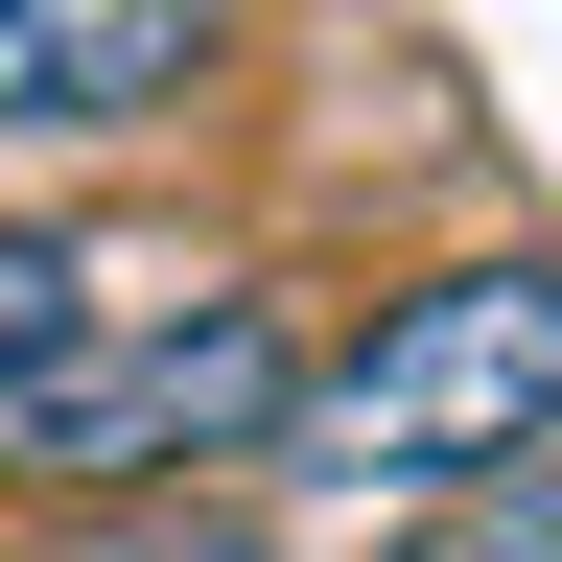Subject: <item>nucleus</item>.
Here are the masks:
<instances>
[{
  "label": "nucleus",
  "instance_id": "nucleus-3",
  "mask_svg": "<svg viewBox=\"0 0 562 562\" xmlns=\"http://www.w3.org/2000/svg\"><path fill=\"white\" fill-rule=\"evenodd\" d=\"M235 0H0V140H140L211 94Z\"/></svg>",
  "mask_w": 562,
  "mask_h": 562
},
{
  "label": "nucleus",
  "instance_id": "nucleus-2",
  "mask_svg": "<svg viewBox=\"0 0 562 562\" xmlns=\"http://www.w3.org/2000/svg\"><path fill=\"white\" fill-rule=\"evenodd\" d=\"M281 398H305V328H281V281H188V305H117L70 375H24V398H0V492L281 469Z\"/></svg>",
  "mask_w": 562,
  "mask_h": 562
},
{
  "label": "nucleus",
  "instance_id": "nucleus-6",
  "mask_svg": "<svg viewBox=\"0 0 562 562\" xmlns=\"http://www.w3.org/2000/svg\"><path fill=\"white\" fill-rule=\"evenodd\" d=\"M117 562H258V539H117Z\"/></svg>",
  "mask_w": 562,
  "mask_h": 562
},
{
  "label": "nucleus",
  "instance_id": "nucleus-5",
  "mask_svg": "<svg viewBox=\"0 0 562 562\" xmlns=\"http://www.w3.org/2000/svg\"><path fill=\"white\" fill-rule=\"evenodd\" d=\"M422 562H562V446L492 469V492H446V516H422Z\"/></svg>",
  "mask_w": 562,
  "mask_h": 562
},
{
  "label": "nucleus",
  "instance_id": "nucleus-1",
  "mask_svg": "<svg viewBox=\"0 0 562 562\" xmlns=\"http://www.w3.org/2000/svg\"><path fill=\"white\" fill-rule=\"evenodd\" d=\"M539 446H562V258L375 281V328L305 351V398H281V469H305V492H375V516H446V492L539 469Z\"/></svg>",
  "mask_w": 562,
  "mask_h": 562
},
{
  "label": "nucleus",
  "instance_id": "nucleus-4",
  "mask_svg": "<svg viewBox=\"0 0 562 562\" xmlns=\"http://www.w3.org/2000/svg\"><path fill=\"white\" fill-rule=\"evenodd\" d=\"M117 305H140V281H117L94 235H24V211H0V398H24V375H70Z\"/></svg>",
  "mask_w": 562,
  "mask_h": 562
}]
</instances>
